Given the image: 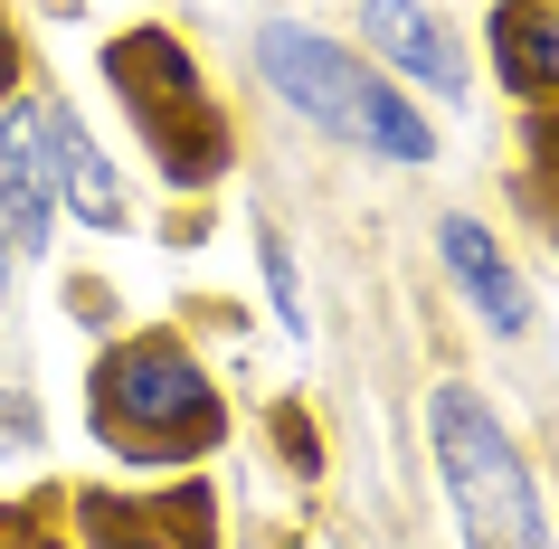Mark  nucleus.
Returning <instances> with one entry per match:
<instances>
[{"label": "nucleus", "instance_id": "423d86ee", "mask_svg": "<svg viewBox=\"0 0 559 549\" xmlns=\"http://www.w3.org/2000/svg\"><path fill=\"white\" fill-rule=\"evenodd\" d=\"M0 237L20 247V265L58 247V180H48V143H38V86L0 105Z\"/></svg>", "mask_w": 559, "mask_h": 549}, {"label": "nucleus", "instance_id": "0eeeda50", "mask_svg": "<svg viewBox=\"0 0 559 549\" xmlns=\"http://www.w3.org/2000/svg\"><path fill=\"white\" fill-rule=\"evenodd\" d=\"M437 265L465 285V303L484 313V332H493V342H522L531 322H540V303H531V285H522V265H512V247H502L474 208H445V218H437Z\"/></svg>", "mask_w": 559, "mask_h": 549}, {"label": "nucleus", "instance_id": "20e7f679", "mask_svg": "<svg viewBox=\"0 0 559 549\" xmlns=\"http://www.w3.org/2000/svg\"><path fill=\"white\" fill-rule=\"evenodd\" d=\"M105 76H115V105L133 115L152 171L171 190H218L228 171V123L209 105V76L190 58V38H171L162 20H133L123 38H105Z\"/></svg>", "mask_w": 559, "mask_h": 549}, {"label": "nucleus", "instance_id": "4468645a", "mask_svg": "<svg viewBox=\"0 0 559 549\" xmlns=\"http://www.w3.org/2000/svg\"><path fill=\"white\" fill-rule=\"evenodd\" d=\"M29 445H38V407L0 379V455H29Z\"/></svg>", "mask_w": 559, "mask_h": 549}, {"label": "nucleus", "instance_id": "39448f33", "mask_svg": "<svg viewBox=\"0 0 559 549\" xmlns=\"http://www.w3.org/2000/svg\"><path fill=\"white\" fill-rule=\"evenodd\" d=\"M38 143H48V180H58V208L76 218V228H95V237L133 228V190H123L115 152L95 143V123L76 115L58 86H38Z\"/></svg>", "mask_w": 559, "mask_h": 549}, {"label": "nucleus", "instance_id": "9d476101", "mask_svg": "<svg viewBox=\"0 0 559 549\" xmlns=\"http://www.w3.org/2000/svg\"><path fill=\"white\" fill-rule=\"evenodd\" d=\"M484 48H493V76L512 105H531V115L559 105V0H493Z\"/></svg>", "mask_w": 559, "mask_h": 549}, {"label": "nucleus", "instance_id": "1a4fd4ad", "mask_svg": "<svg viewBox=\"0 0 559 549\" xmlns=\"http://www.w3.org/2000/svg\"><path fill=\"white\" fill-rule=\"evenodd\" d=\"M76 512H86L95 549H209V540H218V502H209V484H180V492H143V502H115V492H86Z\"/></svg>", "mask_w": 559, "mask_h": 549}, {"label": "nucleus", "instance_id": "ddd939ff", "mask_svg": "<svg viewBox=\"0 0 559 549\" xmlns=\"http://www.w3.org/2000/svg\"><path fill=\"white\" fill-rule=\"evenodd\" d=\"M0 549H76V540L48 521V502H10L0 512Z\"/></svg>", "mask_w": 559, "mask_h": 549}, {"label": "nucleus", "instance_id": "9b49d317", "mask_svg": "<svg viewBox=\"0 0 559 549\" xmlns=\"http://www.w3.org/2000/svg\"><path fill=\"white\" fill-rule=\"evenodd\" d=\"M257 265H265V303H275V322H285V342H304L313 322H304V275H295L285 228H257Z\"/></svg>", "mask_w": 559, "mask_h": 549}, {"label": "nucleus", "instance_id": "7ed1b4c3", "mask_svg": "<svg viewBox=\"0 0 559 549\" xmlns=\"http://www.w3.org/2000/svg\"><path fill=\"white\" fill-rule=\"evenodd\" d=\"M427 455H437V484L465 549H559L550 502L531 484V455L512 445V427L493 417V398L474 379L427 389Z\"/></svg>", "mask_w": 559, "mask_h": 549}, {"label": "nucleus", "instance_id": "2eb2a0df", "mask_svg": "<svg viewBox=\"0 0 559 549\" xmlns=\"http://www.w3.org/2000/svg\"><path fill=\"white\" fill-rule=\"evenodd\" d=\"M10 285H20V247L0 237V322H10Z\"/></svg>", "mask_w": 559, "mask_h": 549}, {"label": "nucleus", "instance_id": "6e6552de", "mask_svg": "<svg viewBox=\"0 0 559 549\" xmlns=\"http://www.w3.org/2000/svg\"><path fill=\"white\" fill-rule=\"evenodd\" d=\"M352 10H360V38H370V48H380V58L399 67L408 86H427L437 105H465V95H474L465 38L445 29L427 0H352Z\"/></svg>", "mask_w": 559, "mask_h": 549}, {"label": "nucleus", "instance_id": "f8f14e48", "mask_svg": "<svg viewBox=\"0 0 559 549\" xmlns=\"http://www.w3.org/2000/svg\"><path fill=\"white\" fill-rule=\"evenodd\" d=\"M522 152H531V208L559 228V105H550V115H531Z\"/></svg>", "mask_w": 559, "mask_h": 549}, {"label": "nucleus", "instance_id": "f03ea898", "mask_svg": "<svg viewBox=\"0 0 559 549\" xmlns=\"http://www.w3.org/2000/svg\"><path fill=\"white\" fill-rule=\"evenodd\" d=\"M257 76L295 123H313L323 143L360 152V162H399V171L437 162V123L417 115V95H399L380 67H360V48L304 29V20H265L257 29Z\"/></svg>", "mask_w": 559, "mask_h": 549}, {"label": "nucleus", "instance_id": "f257e3e1", "mask_svg": "<svg viewBox=\"0 0 559 549\" xmlns=\"http://www.w3.org/2000/svg\"><path fill=\"white\" fill-rule=\"evenodd\" d=\"M86 427L133 474H180V464L218 455L228 407H218V379L200 370V350L180 332H123V342H105V360L86 379Z\"/></svg>", "mask_w": 559, "mask_h": 549}]
</instances>
